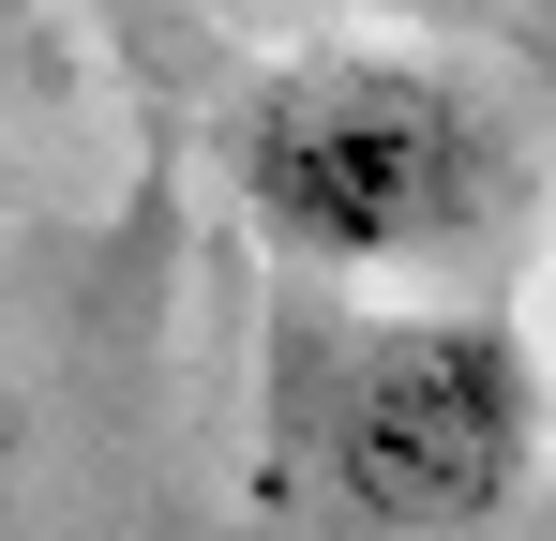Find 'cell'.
Returning a JSON list of instances; mask_svg holds the SVG:
<instances>
[{
    "instance_id": "cell-1",
    "label": "cell",
    "mask_w": 556,
    "mask_h": 541,
    "mask_svg": "<svg viewBox=\"0 0 556 541\" xmlns=\"http://www.w3.org/2000/svg\"><path fill=\"white\" fill-rule=\"evenodd\" d=\"M542 481V361L481 301H286L256 496L316 541H481Z\"/></svg>"
},
{
    "instance_id": "cell-2",
    "label": "cell",
    "mask_w": 556,
    "mask_h": 541,
    "mask_svg": "<svg viewBox=\"0 0 556 541\" xmlns=\"http://www.w3.org/2000/svg\"><path fill=\"white\" fill-rule=\"evenodd\" d=\"M226 166L256 241L301 270H421L466 256L496 226V121L466 105L437 61H391V46H316L286 76L241 90L226 121Z\"/></svg>"
},
{
    "instance_id": "cell-3",
    "label": "cell",
    "mask_w": 556,
    "mask_h": 541,
    "mask_svg": "<svg viewBox=\"0 0 556 541\" xmlns=\"http://www.w3.org/2000/svg\"><path fill=\"white\" fill-rule=\"evenodd\" d=\"M0 527H15V391H0Z\"/></svg>"
},
{
    "instance_id": "cell-4",
    "label": "cell",
    "mask_w": 556,
    "mask_h": 541,
    "mask_svg": "<svg viewBox=\"0 0 556 541\" xmlns=\"http://www.w3.org/2000/svg\"><path fill=\"white\" fill-rule=\"evenodd\" d=\"M0 15H15V0H0Z\"/></svg>"
},
{
    "instance_id": "cell-5",
    "label": "cell",
    "mask_w": 556,
    "mask_h": 541,
    "mask_svg": "<svg viewBox=\"0 0 556 541\" xmlns=\"http://www.w3.org/2000/svg\"><path fill=\"white\" fill-rule=\"evenodd\" d=\"M0 196H15V180H0Z\"/></svg>"
}]
</instances>
